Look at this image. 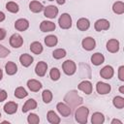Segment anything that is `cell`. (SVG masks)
I'll return each instance as SVG.
<instances>
[{"mask_svg":"<svg viewBox=\"0 0 124 124\" xmlns=\"http://www.w3.org/2000/svg\"><path fill=\"white\" fill-rule=\"evenodd\" d=\"M89 110L86 107H80L76 110L75 116L76 120L80 124H85L87 122V116H88Z\"/></svg>","mask_w":124,"mask_h":124,"instance_id":"1","label":"cell"},{"mask_svg":"<svg viewBox=\"0 0 124 124\" xmlns=\"http://www.w3.org/2000/svg\"><path fill=\"white\" fill-rule=\"evenodd\" d=\"M59 26L63 29H69L72 26V18L68 14H62L58 19Z\"/></svg>","mask_w":124,"mask_h":124,"instance_id":"2","label":"cell"},{"mask_svg":"<svg viewBox=\"0 0 124 124\" xmlns=\"http://www.w3.org/2000/svg\"><path fill=\"white\" fill-rule=\"evenodd\" d=\"M62 68H63V71L66 75L68 76H71L73 74H75L76 70H77V67H76V64L75 62H73L72 60H66L63 65H62Z\"/></svg>","mask_w":124,"mask_h":124,"instance_id":"3","label":"cell"},{"mask_svg":"<svg viewBox=\"0 0 124 124\" xmlns=\"http://www.w3.org/2000/svg\"><path fill=\"white\" fill-rule=\"evenodd\" d=\"M22 43H23V40H22V37L18 34H14L11 36L10 38V45L13 46V47H20L22 46Z\"/></svg>","mask_w":124,"mask_h":124,"instance_id":"4","label":"cell"},{"mask_svg":"<svg viewBox=\"0 0 124 124\" xmlns=\"http://www.w3.org/2000/svg\"><path fill=\"white\" fill-rule=\"evenodd\" d=\"M95 30L96 31H102V30H108L109 28V22L107 20V19H98L96 22H95Z\"/></svg>","mask_w":124,"mask_h":124,"instance_id":"5","label":"cell"},{"mask_svg":"<svg viewBox=\"0 0 124 124\" xmlns=\"http://www.w3.org/2000/svg\"><path fill=\"white\" fill-rule=\"evenodd\" d=\"M45 16L48 17V18H54L57 14H58V9L53 6V5H50V6H47L46 8H45Z\"/></svg>","mask_w":124,"mask_h":124,"instance_id":"6","label":"cell"},{"mask_svg":"<svg viewBox=\"0 0 124 124\" xmlns=\"http://www.w3.org/2000/svg\"><path fill=\"white\" fill-rule=\"evenodd\" d=\"M81 44H82L83 48L86 49V50H92V49H94L95 48V45H96L95 40L93 38H91V37H87V38L83 39Z\"/></svg>","mask_w":124,"mask_h":124,"instance_id":"7","label":"cell"},{"mask_svg":"<svg viewBox=\"0 0 124 124\" xmlns=\"http://www.w3.org/2000/svg\"><path fill=\"white\" fill-rule=\"evenodd\" d=\"M96 90H97V92L99 94L105 95V94H108L110 91V85H108V83L99 81L97 83V85H96Z\"/></svg>","mask_w":124,"mask_h":124,"instance_id":"8","label":"cell"},{"mask_svg":"<svg viewBox=\"0 0 124 124\" xmlns=\"http://www.w3.org/2000/svg\"><path fill=\"white\" fill-rule=\"evenodd\" d=\"M73 96L74 97H72V93L70 92L66 97H65V100L67 101V103H69V104H72L73 106H75V105H78V104H80L81 102H82V99L80 98V97H78L77 94H76V92L74 91V94H73Z\"/></svg>","mask_w":124,"mask_h":124,"instance_id":"9","label":"cell"},{"mask_svg":"<svg viewBox=\"0 0 124 124\" xmlns=\"http://www.w3.org/2000/svg\"><path fill=\"white\" fill-rule=\"evenodd\" d=\"M78 89L81 90L82 92H84L85 94L89 95L92 93V84L90 81L88 80H84V81H81L79 84H78Z\"/></svg>","mask_w":124,"mask_h":124,"instance_id":"10","label":"cell"},{"mask_svg":"<svg viewBox=\"0 0 124 124\" xmlns=\"http://www.w3.org/2000/svg\"><path fill=\"white\" fill-rule=\"evenodd\" d=\"M107 49L109 52H112V53L118 51V49H119V42L117 40H115V39L109 40L107 43Z\"/></svg>","mask_w":124,"mask_h":124,"instance_id":"11","label":"cell"},{"mask_svg":"<svg viewBox=\"0 0 124 124\" xmlns=\"http://www.w3.org/2000/svg\"><path fill=\"white\" fill-rule=\"evenodd\" d=\"M56 108L62 116L66 117V116H69L70 113H71V108L67 105H65L64 103H58L57 106H56Z\"/></svg>","mask_w":124,"mask_h":124,"instance_id":"12","label":"cell"},{"mask_svg":"<svg viewBox=\"0 0 124 124\" xmlns=\"http://www.w3.org/2000/svg\"><path fill=\"white\" fill-rule=\"evenodd\" d=\"M46 69H47V65L46 62H39L37 65H36V68H35V72L36 74L39 76V77H44L46 75Z\"/></svg>","mask_w":124,"mask_h":124,"instance_id":"13","label":"cell"},{"mask_svg":"<svg viewBox=\"0 0 124 124\" xmlns=\"http://www.w3.org/2000/svg\"><path fill=\"white\" fill-rule=\"evenodd\" d=\"M100 75H101L102 78H106V79L111 78L112 76H113V69H112V67H111V66H105V67L101 70Z\"/></svg>","mask_w":124,"mask_h":124,"instance_id":"14","label":"cell"},{"mask_svg":"<svg viewBox=\"0 0 124 124\" xmlns=\"http://www.w3.org/2000/svg\"><path fill=\"white\" fill-rule=\"evenodd\" d=\"M28 26H29V22L25 18H19L15 23V27L18 31H24L28 28Z\"/></svg>","mask_w":124,"mask_h":124,"instance_id":"15","label":"cell"},{"mask_svg":"<svg viewBox=\"0 0 124 124\" xmlns=\"http://www.w3.org/2000/svg\"><path fill=\"white\" fill-rule=\"evenodd\" d=\"M40 29L43 32H50L55 29V24L51 21H43L40 25Z\"/></svg>","mask_w":124,"mask_h":124,"instance_id":"16","label":"cell"},{"mask_svg":"<svg viewBox=\"0 0 124 124\" xmlns=\"http://www.w3.org/2000/svg\"><path fill=\"white\" fill-rule=\"evenodd\" d=\"M27 86L33 92H37V91H39L42 88L41 82L38 81V80H36V79H30V80H28L27 81Z\"/></svg>","mask_w":124,"mask_h":124,"instance_id":"17","label":"cell"},{"mask_svg":"<svg viewBox=\"0 0 124 124\" xmlns=\"http://www.w3.org/2000/svg\"><path fill=\"white\" fill-rule=\"evenodd\" d=\"M19 61H20V63H21V65H22L23 67H28V66H30V65L32 64V62H33V57H32L31 55H29V54L24 53V54H21V55H20Z\"/></svg>","mask_w":124,"mask_h":124,"instance_id":"18","label":"cell"},{"mask_svg":"<svg viewBox=\"0 0 124 124\" xmlns=\"http://www.w3.org/2000/svg\"><path fill=\"white\" fill-rule=\"evenodd\" d=\"M4 110L8 114H14L17 110V104L14 103V102H8L4 106Z\"/></svg>","mask_w":124,"mask_h":124,"instance_id":"19","label":"cell"},{"mask_svg":"<svg viewBox=\"0 0 124 124\" xmlns=\"http://www.w3.org/2000/svg\"><path fill=\"white\" fill-rule=\"evenodd\" d=\"M89 26H90L89 20H88L87 18H84V17L79 18V19L78 20V22H77V27H78L79 30H81V31L87 30V29L89 28Z\"/></svg>","mask_w":124,"mask_h":124,"instance_id":"20","label":"cell"},{"mask_svg":"<svg viewBox=\"0 0 124 124\" xmlns=\"http://www.w3.org/2000/svg\"><path fill=\"white\" fill-rule=\"evenodd\" d=\"M37 108V103L34 99H29L26 101V103L22 107V112H27L30 109H34Z\"/></svg>","mask_w":124,"mask_h":124,"instance_id":"21","label":"cell"},{"mask_svg":"<svg viewBox=\"0 0 124 124\" xmlns=\"http://www.w3.org/2000/svg\"><path fill=\"white\" fill-rule=\"evenodd\" d=\"M104 60H105V57L102 53H99V52H96L94 53L92 56H91V62L98 66V65H101L102 63H104Z\"/></svg>","mask_w":124,"mask_h":124,"instance_id":"22","label":"cell"},{"mask_svg":"<svg viewBox=\"0 0 124 124\" xmlns=\"http://www.w3.org/2000/svg\"><path fill=\"white\" fill-rule=\"evenodd\" d=\"M29 9L33 13H40L44 9V6L42 3L38 2V1H32L29 4Z\"/></svg>","mask_w":124,"mask_h":124,"instance_id":"23","label":"cell"},{"mask_svg":"<svg viewBox=\"0 0 124 124\" xmlns=\"http://www.w3.org/2000/svg\"><path fill=\"white\" fill-rule=\"evenodd\" d=\"M5 70H6V73L10 76H13L16 73L17 71V67L16 65L14 63V62H8L6 65H5Z\"/></svg>","mask_w":124,"mask_h":124,"instance_id":"24","label":"cell"},{"mask_svg":"<svg viewBox=\"0 0 124 124\" xmlns=\"http://www.w3.org/2000/svg\"><path fill=\"white\" fill-rule=\"evenodd\" d=\"M105 121V117L101 112H94L91 117V122L93 124H102Z\"/></svg>","mask_w":124,"mask_h":124,"instance_id":"25","label":"cell"},{"mask_svg":"<svg viewBox=\"0 0 124 124\" xmlns=\"http://www.w3.org/2000/svg\"><path fill=\"white\" fill-rule=\"evenodd\" d=\"M46 116H47L48 122H50L51 124H58V123H60V118L57 116V114L54 111L49 110L47 112V115Z\"/></svg>","mask_w":124,"mask_h":124,"instance_id":"26","label":"cell"},{"mask_svg":"<svg viewBox=\"0 0 124 124\" xmlns=\"http://www.w3.org/2000/svg\"><path fill=\"white\" fill-rule=\"evenodd\" d=\"M112 10L115 14L117 15H121L124 13V3L121 2V1H117L113 4L112 6Z\"/></svg>","mask_w":124,"mask_h":124,"instance_id":"27","label":"cell"},{"mask_svg":"<svg viewBox=\"0 0 124 124\" xmlns=\"http://www.w3.org/2000/svg\"><path fill=\"white\" fill-rule=\"evenodd\" d=\"M30 49L35 54H40L43 51V46L39 42H33L30 46Z\"/></svg>","mask_w":124,"mask_h":124,"instance_id":"28","label":"cell"},{"mask_svg":"<svg viewBox=\"0 0 124 124\" xmlns=\"http://www.w3.org/2000/svg\"><path fill=\"white\" fill-rule=\"evenodd\" d=\"M45 43L47 46H54L57 44V38L54 35H48L45 38Z\"/></svg>","mask_w":124,"mask_h":124,"instance_id":"29","label":"cell"},{"mask_svg":"<svg viewBox=\"0 0 124 124\" xmlns=\"http://www.w3.org/2000/svg\"><path fill=\"white\" fill-rule=\"evenodd\" d=\"M27 94H28V93L26 92V90H25L23 87H17V88L16 89V91H15V96H16V98H18V99H22V98L26 97Z\"/></svg>","mask_w":124,"mask_h":124,"instance_id":"30","label":"cell"},{"mask_svg":"<svg viewBox=\"0 0 124 124\" xmlns=\"http://www.w3.org/2000/svg\"><path fill=\"white\" fill-rule=\"evenodd\" d=\"M113 105L117 108H123L124 107V98L120 96H116L113 98Z\"/></svg>","mask_w":124,"mask_h":124,"instance_id":"31","label":"cell"},{"mask_svg":"<svg viewBox=\"0 0 124 124\" xmlns=\"http://www.w3.org/2000/svg\"><path fill=\"white\" fill-rule=\"evenodd\" d=\"M6 9L11 13H17L18 12V5L15 2H8L6 4Z\"/></svg>","mask_w":124,"mask_h":124,"instance_id":"32","label":"cell"},{"mask_svg":"<svg viewBox=\"0 0 124 124\" xmlns=\"http://www.w3.org/2000/svg\"><path fill=\"white\" fill-rule=\"evenodd\" d=\"M52 55L55 59H60V58H63L66 55V51L63 48H58V49H55L52 52Z\"/></svg>","mask_w":124,"mask_h":124,"instance_id":"33","label":"cell"},{"mask_svg":"<svg viewBox=\"0 0 124 124\" xmlns=\"http://www.w3.org/2000/svg\"><path fill=\"white\" fill-rule=\"evenodd\" d=\"M42 97H43V101L46 104H48L51 100H52V93L49 91V90H45L42 94Z\"/></svg>","mask_w":124,"mask_h":124,"instance_id":"34","label":"cell"},{"mask_svg":"<svg viewBox=\"0 0 124 124\" xmlns=\"http://www.w3.org/2000/svg\"><path fill=\"white\" fill-rule=\"evenodd\" d=\"M49 76H50L52 80H57L60 78V72L57 68H52L49 72Z\"/></svg>","mask_w":124,"mask_h":124,"instance_id":"35","label":"cell"},{"mask_svg":"<svg viewBox=\"0 0 124 124\" xmlns=\"http://www.w3.org/2000/svg\"><path fill=\"white\" fill-rule=\"evenodd\" d=\"M27 121H28V123H30V124H38L39 121H40V118H39V116H38L37 114H35V113H30V114L28 115V117H27Z\"/></svg>","mask_w":124,"mask_h":124,"instance_id":"36","label":"cell"},{"mask_svg":"<svg viewBox=\"0 0 124 124\" xmlns=\"http://www.w3.org/2000/svg\"><path fill=\"white\" fill-rule=\"evenodd\" d=\"M10 53V50L8 49V48H6L5 46H1L0 45V57H6L8 54Z\"/></svg>","mask_w":124,"mask_h":124,"instance_id":"37","label":"cell"},{"mask_svg":"<svg viewBox=\"0 0 124 124\" xmlns=\"http://www.w3.org/2000/svg\"><path fill=\"white\" fill-rule=\"evenodd\" d=\"M118 77L120 80H124V66H120L118 70Z\"/></svg>","mask_w":124,"mask_h":124,"instance_id":"38","label":"cell"},{"mask_svg":"<svg viewBox=\"0 0 124 124\" xmlns=\"http://www.w3.org/2000/svg\"><path fill=\"white\" fill-rule=\"evenodd\" d=\"M7 98V92L3 89H0V102H3Z\"/></svg>","mask_w":124,"mask_h":124,"instance_id":"39","label":"cell"},{"mask_svg":"<svg viewBox=\"0 0 124 124\" xmlns=\"http://www.w3.org/2000/svg\"><path fill=\"white\" fill-rule=\"evenodd\" d=\"M6 37V30L3 28H0V40H4Z\"/></svg>","mask_w":124,"mask_h":124,"instance_id":"40","label":"cell"},{"mask_svg":"<svg viewBox=\"0 0 124 124\" xmlns=\"http://www.w3.org/2000/svg\"><path fill=\"white\" fill-rule=\"evenodd\" d=\"M4 19H5V15H4V13H3V12H0V22L3 21Z\"/></svg>","mask_w":124,"mask_h":124,"instance_id":"41","label":"cell"},{"mask_svg":"<svg viewBox=\"0 0 124 124\" xmlns=\"http://www.w3.org/2000/svg\"><path fill=\"white\" fill-rule=\"evenodd\" d=\"M114 123H119V124H122V122L120 120H117V119H113L111 121V124H114Z\"/></svg>","mask_w":124,"mask_h":124,"instance_id":"42","label":"cell"},{"mask_svg":"<svg viewBox=\"0 0 124 124\" xmlns=\"http://www.w3.org/2000/svg\"><path fill=\"white\" fill-rule=\"evenodd\" d=\"M56 2H57L59 5H62V4L65 3V0H56Z\"/></svg>","mask_w":124,"mask_h":124,"instance_id":"43","label":"cell"},{"mask_svg":"<svg viewBox=\"0 0 124 124\" xmlns=\"http://www.w3.org/2000/svg\"><path fill=\"white\" fill-rule=\"evenodd\" d=\"M119 91H120V92L123 94V93H124V87H123V86H121V87L119 88Z\"/></svg>","mask_w":124,"mask_h":124,"instance_id":"44","label":"cell"},{"mask_svg":"<svg viewBox=\"0 0 124 124\" xmlns=\"http://www.w3.org/2000/svg\"><path fill=\"white\" fill-rule=\"evenodd\" d=\"M2 78H3V73H2V70L0 69V80L2 79Z\"/></svg>","mask_w":124,"mask_h":124,"instance_id":"45","label":"cell"},{"mask_svg":"<svg viewBox=\"0 0 124 124\" xmlns=\"http://www.w3.org/2000/svg\"><path fill=\"white\" fill-rule=\"evenodd\" d=\"M0 116H1V113H0Z\"/></svg>","mask_w":124,"mask_h":124,"instance_id":"46","label":"cell"},{"mask_svg":"<svg viewBox=\"0 0 124 124\" xmlns=\"http://www.w3.org/2000/svg\"><path fill=\"white\" fill-rule=\"evenodd\" d=\"M49 1H52V0H49Z\"/></svg>","mask_w":124,"mask_h":124,"instance_id":"47","label":"cell"}]
</instances>
